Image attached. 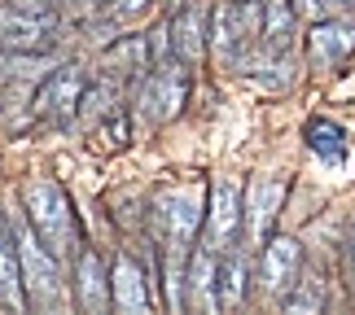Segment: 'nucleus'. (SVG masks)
<instances>
[{
  "label": "nucleus",
  "mask_w": 355,
  "mask_h": 315,
  "mask_svg": "<svg viewBox=\"0 0 355 315\" xmlns=\"http://www.w3.org/2000/svg\"><path fill=\"white\" fill-rule=\"evenodd\" d=\"M154 232L167 254V285H171V307H180V289H184V267L189 254L198 245V228L207 219V193L202 184H180L154 197Z\"/></svg>",
  "instance_id": "nucleus-1"
},
{
  "label": "nucleus",
  "mask_w": 355,
  "mask_h": 315,
  "mask_svg": "<svg viewBox=\"0 0 355 315\" xmlns=\"http://www.w3.org/2000/svg\"><path fill=\"white\" fill-rule=\"evenodd\" d=\"M259 22H263V0H215L207 18V44L220 71L250 66V48L259 44Z\"/></svg>",
  "instance_id": "nucleus-2"
},
{
  "label": "nucleus",
  "mask_w": 355,
  "mask_h": 315,
  "mask_svg": "<svg viewBox=\"0 0 355 315\" xmlns=\"http://www.w3.org/2000/svg\"><path fill=\"white\" fill-rule=\"evenodd\" d=\"M22 206H26V224L40 241L49 245L58 258H71L75 254V210H71V197L58 180H31L22 188Z\"/></svg>",
  "instance_id": "nucleus-3"
},
{
  "label": "nucleus",
  "mask_w": 355,
  "mask_h": 315,
  "mask_svg": "<svg viewBox=\"0 0 355 315\" xmlns=\"http://www.w3.org/2000/svg\"><path fill=\"white\" fill-rule=\"evenodd\" d=\"M9 228H13V241H18V263H22L26 307H35V311H62V307H66L62 258L35 237L31 224H9Z\"/></svg>",
  "instance_id": "nucleus-4"
},
{
  "label": "nucleus",
  "mask_w": 355,
  "mask_h": 315,
  "mask_svg": "<svg viewBox=\"0 0 355 315\" xmlns=\"http://www.w3.org/2000/svg\"><path fill=\"white\" fill-rule=\"evenodd\" d=\"M58 9H22L0 0V53H49L58 44Z\"/></svg>",
  "instance_id": "nucleus-5"
},
{
  "label": "nucleus",
  "mask_w": 355,
  "mask_h": 315,
  "mask_svg": "<svg viewBox=\"0 0 355 315\" xmlns=\"http://www.w3.org/2000/svg\"><path fill=\"white\" fill-rule=\"evenodd\" d=\"M189 101V66L180 62H154L141 79V97H136V105H141V118L145 123H171L175 114L184 109Z\"/></svg>",
  "instance_id": "nucleus-6"
},
{
  "label": "nucleus",
  "mask_w": 355,
  "mask_h": 315,
  "mask_svg": "<svg viewBox=\"0 0 355 315\" xmlns=\"http://www.w3.org/2000/svg\"><path fill=\"white\" fill-rule=\"evenodd\" d=\"M84 88H88V75L79 71V66H58V71H49L40 79L35 88V118L44 123H58L66 127L71 118H79V101H84Z\"/></svg>",
  "instance_id": "nucleus-7"
},
{
  "label": "nucleus",
  "mask_w": 355,
  "mask_h": 315,
  "mask_svg": "<svg viewBox=\"0 0 355 315\" xmlns=\"http://www.w3.org/2000/svg\"><path fill=\"white\" fill-rule=\"evenodd\" d=\"M202 228H207V250L211 254H224V250L237 245V237H241V188L228 180V175H220V180L211 184Z\"/></svg>",
  "instance_id": "nucleus-8"
},
{
  "label": "nucleus",
  "mask_w": 355,
  "mask_h": 315,
  "mask_svg": "<svg viewBox=\"0 0 355 315\" xmlns=\"http://www.w3.org/2000/svg\"><path fill=\"white\" fill-rule=\"evenodd\" d=\"M351 53H355V22L316 18L307 26V62H311V71H338Z\"/></svg>",
  "instance_id": "nucleus-9"
},
{
  "label": "nucleus",
  "mask_w": 355,
  "mask_h": 315,
  "mask_svg": "<svg viewBox=\"0 0 355 315\" xmlns=\"http://www.w3.org/2000/svg\"><path fill=\"white\" fill-rule=\"evenodd\" d=\"M281 197H285V180H263V175L250 180V188H245V197H241V232H245L250 245L268 241V228L281 210Z\"/></svg>",
  "instance_id": "nucleus-10"
},
{
  "label": "nucleus",
  "mask_w": 355,
  "mask_h": 315,
  "mask_svg": "<svg viewBox=\"0 0 355 315\" xmlns=\"http://www.w3.org/2000/svg\"><path fill=\"white\" fill-rule=\"evenodd\" d=\"M303 267V254H298V241L294 237H272L259 254V289L263 298H281L290 289V280L298 276Z\"/></svg>",
  "instance_id": "nucleus-11"
},
{
  "label": "nucleus",
  "mask_w": 355,
  "mask_h": 315,
  "mask_svg": "<svg viewBox=\"0 0 355 315\" xmlns=\"http://www.w3.org/2000/svg\"><path fill=\"white\" fill-rule=\"evenodd\" d=\"M167 48L180 66H198L207 57V13L202 5H180L167 22Z\"/></svg>",
  "instance_id": "nucleus-12"
},
{
  "label": "nucleus",
  "mask_w": 355,
  "mask_h": 315,
  "mask_svg": "<svg viewBox=\"0 0 355 315\" xmlns=\"http://www.w3.org/2000/svg\"><path fill=\"white\" fill-rule=\"evenodd\" d=\"M110 307L128 311V315H145L149 307H154V298H149V280H145V271L136 267L132 254H119L110 263Z\"/></svg>",
  "instance_id": "nucleus-13"
},
{
  "label": "nucleus",
  "mask_w": 355,
  "mask_h": 315,
  "mask_svg": "<svg viewBox=\"0 0 355 315\" xmlns=\"http://www.w3.org/2000/svg\"><path fill=\"white\" fill-rule=\"evenodd\" d=\"M75 307L79 311H105L110 307V271H105L97 250H79L75 254Z\"/></svg>",
  "instance_id": "nucleus-14"
},
{
  "label": "nucleus",
  "mask_w": 355,
  "mask_h": 315,
  "mask_svg": "<svg viewBox=\"0 0 355 315\" xmlns=\"http://www.w3.org/2000/svg\"><path fill=\"white\" fill-rule=\"evenodd\" d=\"M149 66H154V48H149L145 35L114 39L101 57V71H105V79H114V84H136V79H145Z\"/></svg>",
  "instance_id": "nucleus-15"
},
{
  "label": "nucleus",
  "mask_w": 355,
  "mask_h": 315,
  "mask_svg": "<svg viewBox=\"0 0 355 315\" xmlns=\"http://www.w3.org/2000/svg\"><path fill=\"white\" fill-rule=\"evenodd\" d=\"M0 307H5V311H26L18 241H13V228L5 224V219H0Z\"/></svg>",
  "instance_id": "nucleus-16"
},
{
  "label": "nucleus",
  "mask_w": 355,
  "mask_h": 315,
  "mask_svg": "<svg viewBox=\"0 0 355 315\" xmlns=\"http://www.w3.org/2000/svg\"><path fill=\"white\" fill-rule=\"evenodd\" d=\"M215 263H220V254H211L207 245H202V250L189 254V267H184L189 303L202 307V311H220V303H215Z\"/></svg>",
  "instance_id": "nucleus-17"
},
{
  "label": "nucleus",
  "mask_w": 355,
  "mask_h": 315,
  "mask_svg": "<svg viewBox=\"0 0 355 315\" xmlns=\"http://www.w3.org/2000/svg\"><path fill=\"white\" fill-rule=\"evenodd\" d=\"M294 5L263 0V22H259V48L263 53H290L294 48Z\"/></svg>",
  "instance_id": "nucleus-18"
},
{
  "label": "nucleus",
  "mask_w": 355,
  "mask_h": 315,
  "mask_svg": "<svg viewBox=\"0 0 355 315\" xmlns=\"http://www.w3.org/2000/svg\"><path fill=\"white\" fill-rule=\"evenodd\" d=\"M241 298H245V258L233 245L215 263V303H220V311H228V307H241Z\"/></svg>",
  "instance_id": "nucleus-19"
},
{
  "label": "nucleus",
  "mask_w": 355,
  "mask_h": 315,
  "mask_svg": "<svg viewBox=\"0 0 355 315\" xmlns=\"http://www.w3.org/2000/svg\"><path fill=\"white\" fill-rule=\"evenodd\" d=\"M277 303H281V311H290V315H311V311H320V307H324V280H316L311 271L298 267V276L290 280V289H285Z\"/></svg>",
  "instance_id": "nucleus-20"
},
{
  "label": "nucleus",
  "mask_w": 355,
  "mask_h": 315,
  "mask_svg": "<svg viewBox=\"0 0 355 315\" xmlns=\"http://www.w3.org/2000/svg\"><path fill=\"white\" fill-rule=\"evenodd\" d=\"M303 141H307L311 154L324 158V162H343L347 158V132L338 127V123H329V118H311L303 127Z\"/></svg>",
  "instance_id": "nucleus-21"
},
{
  "label": "nucleus",
  "mask_w": 355,
  "mask_h": 315,
  "mask_svg": "<svg viewBox=\"0 0 355 315\" xmlns=\"http://www.w3.org/2000/svg\"><path fill=\"white\" fill-rule=\"evenodd\" d=\"M149 9V0H105V18L110 22H132V18H141V13Z\"/></svg>",
  "instance_id": "nucleus-22"
},
{
  "label": "nucleus",
  "mask_w": 355,
  "mask_h": 315,
  "mask_svg": "<svg viewBox=\"0 0 355 315\" xmlns=\"http://www.w3.org/2000/svg\"><path fill=\"white\" fill-rule=\"evenodd\" d=\"M343 267H347V285L355 294V219L347 224V237H343Z\"/></svg>",
  "instance_id": "nucleus-23"
},
{
  "label": "nucleus",
  "mask_w": 355,
  "mask_h": 315,
  "mask_svg": "<svg viewBox=\"0 0 355 315\" xmlns=\"http://www.w3.org/2000/svg\"><path fill=\"white\" fill-rule=\"evenodd\" d=\"M9 5H22V9H58V0H9Z\"/></svg>",
  "instance_id": "nucleus-24"
},
{
  "label": "nucleus",
  "mask_w": 355,
  "mask_h": 315,
  "mask_svg": "<svg viewBox=\"0 0 355 315\" xmlns=\"http://www.w3.org/2000/svg\"><path fill=\"white\" fill-rule=\"evenodd\" d=\"M320 9H338V13H343V9H355V0H320Z\"/></svg>",
  "instance_id": "nucleus-25"
}]
</instances>
